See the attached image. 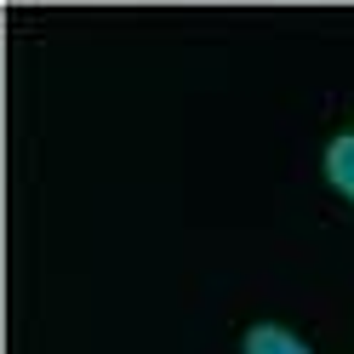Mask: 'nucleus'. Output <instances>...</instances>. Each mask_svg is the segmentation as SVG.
Masks as SVG:
<instances>
[{
    "label": "nucleus",
    "mask_w": 354,
    "mask_h": 354,
    "mask_svg": "<svg viewBox=\"0 0 354 354\" xmlns=\"http://www.w3.org/2000/svg\"><path fill=\"white\" fill-rule=\"evenodd\" d=\"M246 354H308V343L292 337L286 326H269V320H263V326L246 331Z\"/></svg>",
    "instance_id": "obj_1"
},
{
    "label": "nucleus",
    "mask_w": 354,
    "mask_h": 354,
    "mask_svg": "<svg viewBox=\"0 0 354 354\" xmlns=\"http://www.w3.org/2000/svg\"><path fill=\"white\" fill-rule=\"evenodd\" d=\"M326 177L354 201V131H343V138L326 143Z\"/></svg>",
    "instance_id": "obj_2"
}]
</instances>
